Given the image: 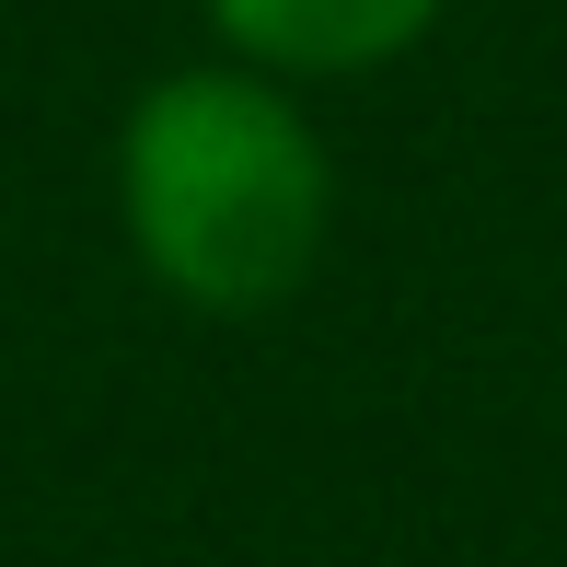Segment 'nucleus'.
Segmentation results:
<instances>
[{"label":"nucleus","instance_id":"1","mask_svg":"<svg viewBox=\"0 0 567 567\" xmlns=\"http://www.w3.org/2000/svg\"><path fill=\"white\" fill-rule=\"evenodd\" d=\"M127 244L197 313H267L313 278L337 174L324 140L267 70H174L116 140Z\"/></svg>","mask_w":567,"mask_h":567},{"label":"nucleus","instance_id":"2","mask_svg":"<svg viewBox=\"0 0 567 567\" xmlns=\"http://www.w3.org/2000/svg\"><path fill=\"white\" fill-rule=\"evenodd\" d=\"M255 70H371L441 23V0H209Z\"/></svg>","mask_w":567,"mask_h":567}]
</instances>
